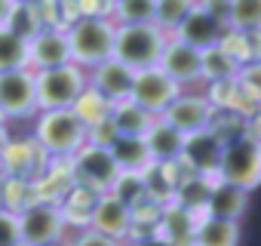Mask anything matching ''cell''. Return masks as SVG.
I'll use <instances>...</instances> for the list:
<instances>
[{
	"label": "cell",
	"instance_id": "6da1fadb",
	"mask_svg": "<svg viewBox=\"0 0 261 246\" xmlns=\"http://www.w3.org/2000/svg\"><path fill=\"white\" fill-rule=\"evenodd\" d=\"M114 31L117 25L105 16H80L74 19L65 34H68V50H71V65L83 68L86 74L98 68L101 62L114 59Z\"/></svg>",
	"mask_w": 261,
	"mask_h": 246
},
{
	"label": "cell",
	"instance_id": "7a4b0ae2",
	"mask_svg": "<svg viewBox=\"0 0 261 246\" xmlns=\"http://www.w3.org/2000/svg\"><path fill=\"white\" fill-rule=\"evenodd\" d=\"M34 142L49 160H71L86 145V127L71 108L62 111H37Z\"/></svg>",
	"mask_w": 261,
	"mask_h": 246
},
{
	"label": "cell",
	"instance_id": "3957f363",
	"mask_svg": "<svg viewBox=\"0 0 261 246\" xmlns=\"http://www.w3.org/2000/svg\"><path fill=\"white\" fill-rule=\"evenodd\" d=\"M166 40H169V34L163 28H157L154 22H148V25H117V31H114V59L123 62L126 68H133V71L157 68Z\"/></svg>",
	"mask_w": 261,
	"mask_h": 246
},
{
	"label": "cell",
	"instance_id": "277c9868",
	"mask_svg": "<svg viewBox=\"0 0 261 246\" xmlns=\"http://www.w3.org/2000/svg\"><path fill=\"white\" fill-rule=\"evenodd\" d=\"M218 179L227 185H237L243 191H255L261 179V145L252 130H243L240 136H230L221 151L218 163Z\"/></svg>",
	"mask_w": 261,
	"mask_h": 246
},
{
	"label": "cell",
	"instance_id": "5b68a950",
	"mask_svg": "<svg viewBox=\"0 0 261 246\" xmlns=\"http://www.w3.org/2000/svg\"><path fill=\"white\" fill-rule=\"evenodd\" d=\"M89 77L77 65H62L49 71H34V89H37V111H62L77 102V95L86 89Z\"/></svg>",
	"mask_w": 261,
	"mask_h": 246
},
{
	"label": "cell",
	"instance_id": "8992f818",
	"mask_svg": "<svg viewBox=\"0 0 261 246\" xmlns=\"http://www.w3.org/2000/svg\"><path fill=\"white\" fill-rule=\"evenodd\" d=\"M68 169H71L74 185L92 191L95 197L111 194L114 185H117V179H120V169H117V163L111 160L108 148H95V145H89V142L68 160Z\"/></svg>",
	"mask_w": 261,
	"mask_h": 246
},
{
	"label": "cell",
	"instance_id": "52a82bcc",
	"mask_svg": "<svg viewBox=\"0 0 261 246\" xmlns=\"http://www.w3.org/2000/svg\"><path fill=\"white\" fill-rule=\"evenodd\" d=\"M19 246H62L65 243V215L56 203H31L19 215Z\"/></svg>",
	"mask_w": 261,
	"mask_h": 246
},
{
	"label": "cell",
	"instance_id": "ba28073f",
	"mask_svg": "<svg viewBox=\"0 0 261 246\" xmlns=\"http://www.w3.org/2000/svg\"><path fill=\"white\" fill-rule=\"evenodd\" d=\"M181 95V86L163 74L160 68H145V71H136V80H133V92H129V102L139 105L142 111H148L151 117H163V111Z\"/></svg>",
	"mask_w": 261,
	"mask_h": 246
},
{
	"label": "cell",
	"instance_id": "9c48e42d",
	"mask_svg": "<svg viewBox=\"0 0 261 246\" xmlns=\"http://www.w3.org/2000/svg\"><path fill=\"white\" fill-rule=\"evenodd\" d=\"M37 114L34 71H7L0 74V120H25Z\"/></svg>",
	"mask_w": 261,
	"mask_h": 246
},
{
	"label": "cell",
	"instance_id": "30bf717a",
	"mask_svg": "<svg viewBox=\"0 0 261 246\" xmlns=\"http://www.w3.org/2000/svg\"><path fill=\"white\" fill-rule=\"evenodd\" d=\"M215 108L212 102L206 99V92H191V89H181V95L163 111L160 120H166L169 127H175L185 139L194 136V133H203L209 130L212 123H215Z\"/></svg>",
	"mask_w": 261,
	"mask_h": 246
},
{
	"label": "cell",
	"instance_id": "8fae6325",
	"mask_svg": "<svg viewBox=\"0 0 261 246\" xmlns=\"http://www.w3.org/2000/svg\"><path fill=\"white\" fill-rule=\"evenodd\" d=\"M221 151H224V142L215 130H203V133H194L185 139V148H181V169L191 173V176H203V179H212L218 176V163H221Z\"/></svg>",
	"mask_w": 261,
	"mask_h": 246
},
{
	"label": "cell",
	"instance_id": "7c38bea8",
	"mask_svg": "<svg viewBox=\"0 0 261 246\" xmlns=\"http://www.w3.org/2000/svg\"><path fill=\"white\" fill-rule=\"evenodd\" d=\"M89 231H95L101 237H111L117 243H126L129 234H133V212H129V206L120 203L114 194H101L92 206Z\"/></svg>",
	"mask_w": 261,
	"mask_h": 246
},
{
	"label": "cell",
	"instance_id": "4fadbf2b",
	"mask_svg": "<svg viewBox=\"0 0 261 246\" xmlns=\"http://www.w3.org/2000/svg\"><path fill=\"white\" fill-rule=\"evenodd\" d=\"M62 65H71L65 28H40L28 40V68L31 71H49V68H62Z\"/></svg>",
	"mask_w": 261,
	"mask_h": 246
},
{
	"label": "cell",
	"instance_id": "5bb4252c",
	"mask_svg": "<svg viewBox=\"0 0 261 246\" xmlns=\"http://www.w3.org/2000/svg\"><path fill=\"white\" fill-rule=\"evenodd\" d=\"M221 34H224V22H221V19H215L212 13H206L203 7H194V10L188 13V19H185V22H181L169 37H175V40H181L185 46H191V50L203 53V50L218 46Z\"/></svg>",
	"mask_w": 261,
	"mask_h": 246
},
{
	"label": "cell",
	"instance_id": "9a60e30c",
	"mask_svg": "<svg viewBox=\"0 0 261 246\" xmlns=\"http://www.w3.org/2000/svg\"><path fill=\"white\" fill-rule=\"evenodd\" d=\"M86 77H89V86H92L95 92H101L111 105H117V102H126L129 92H133L136 71L126 68V65L117 62V59H108V62H101L98 68H92Z\"/></svg>",
	"mask_w": 261,
	"mask_h": 246
},
{
	"label": "cell",
	"instance_id": "2e32d148",
	"mask_svg": "<svg viewBox=\"0 0 261 246\" xmlns=\"http://www.w3.org/2000/svg\"><path fill=\"white\" fill-rule=\"evenodd\" d=\"M157 68H160L163 74H169L181 89H188L191 83H200V53L191 50V46H185V43L175 40V37L166 40Z\"/></svg>",
	"mask_w": 261,
	"mask_h": 246
},
{
	"label": "cell",
	"instance_id": "e0dca14e",
	"mask_svg": "<svg viewBox=\"0 0 261 246\" xmlns=\"http://www.w3.org/2000/svg\"><path fill=\"white\" fill-rule=\"evenodd\" d=\"M43 151L37 148L34 139L28 142H19V139H10L0 151V163H4V173L10 179H34L40 169H43Z\"/></svg>",
	"mask_w": 261,
	"mask_h": 246
},
{
	"label": "cell",
	"instance_id": "ac0fdd59",
	"mask_svg": "<svg viewBox=\"0 0 261 246\" xmlns=\"http://www.w3.org/2000/svg\"><path fill=\"white\" fill-rule=\"evenodd\" d=\"M249 209V191L221 182L218 176L209 185V200H206V215L224 218V222H240Z\"/></svg>",
	"mask_w": 261,
	"mask_h": 246
},
{
	"label": "cell",
	"instance_id": "d6986e66",
	"mask_svg": "<svg viewBox=\"0 0 261 246\" xmlns=\"http://www.w3.org/2000/svg\"><path fill=\"white\" fill-rule=\"evenodd\" d=\"M145 145H148L154 163H178L181 148H185V136H181L175 127H169L166 120L157 117L154 127L145 133Z\"/></svg>",
	"mask_w": 261,
	"mask_h": 246
},
{
	"label": "cell",
	"instance_id": "ffe728a7",
	"mask_svg": "<svg viewBox=\"0 0 261 246\" xmlns=\"http://www.w3.org/2000/svg\"><path fill=\"white\" fill-rule=\"evenodd\" d=\"M108 154H111V160L117 163L120 173H133V176H142L154 163L145 139H133V136H117L108 145Z\"/></svg>",
	"mask_w": 261,
	"mask_h": 246
},
{
	"label": "cell",
	"instance_id": "44dd1931",
	"mask_svg": "<svg viewBox=\"0 0 261 246\" xmlns=\"http://www.w3.org/2000/svg\"><path fill=\"white\" fill-rule=\"evenodd\" d=\"M191 246H240V222H224L203 215L194 225Z\"/></svg>",
	"mask_w": 261,
	"mask_h": 246
},
{
	"label": "cell",
	"instance_id": "7402d4cb",
	"mask_svg": "<svg viewBox=\"0 0 261 246\" xmlns=\"http://www.w3.org/2000/svg\"><path fill=\"white\" fill-rule=\"evenodd\" d=\"M154 120L157 117H151L148 111H142L139 105H133V102H117V105H111V123H114V130H117V136H133V139H145V133L154 127Z\"/></svg>",
	"mask_w": 261,
	"mask_h": 246
},
{
	"label": "cell",
	"instance_id": "603a6c76",
	"mask_svg": "<svg viewBox=\"0 0 261 246\" xmlns=\"http://www.w3.org/2000/svg\"><path fill=\"white\" fill-rule=\"evenodd\" d=\"M240 77V65L218 46L212 50H203L200 53V80H206L209 86H218V83H230Z\"/></svg>",
	"mask_w": 261,
	"mask_h": 246
},
{
	"label": "cell",
	"instance_id": "cb8c5ba5",
	"mask_svg": "<svg viewBox=\"0 0 261 246\" xmlns=\"http://www.w3.org/2000/svg\"><path fill=\"white\" fill-rule=\"evenodd\" d=\"M95 200H98V197H95L92 191H86V188H80V185H71L68 194H65L62 203H59V209H62V215H65V225H68V228H77V231L89 228V215H92Z\"/></svg>",
	"mask_w": 261,
	"mask_h": 246
},
{
	"label": "cell",
	"instance_id": "d4e9b609",
	"mask_svg": "<svg viewBox=\"0 0 261 246\" xmlns=\"http://www.w3.org/2000/svg\"><path fill=\"white\" fill-rule=\"evenodd\" d=\"M218 50H224L240 68L258 65V34H243V31L224 28V34H221V40H218Z\"/></svg>",
	"mask_w": 261,
	"mask_h": 246
},
{
	"label": "cell",
	"instance_id": "484cf974",
	"mask_svg": "<svg viewBox=\"0 0 261 246\" xmlns=\"http://www.w3.org/2000/svg\"><path fill=\"white\" fill-rule=\"evenodd\" d=\"M71 111L77 114V120L89 130V127H95V123H101V120H108V117H111V102L86 83V89L77 95V102L71 105Z\"/></svg>",
	"mask_w": 261,
	"mask_h": 246
},
{
	"label": "cell",
	"instance_id": "4316f807",
	"mask_svg": "<svg viewBox=\"0 0 261 246\" xmlns=\"http://www.w3.org/2000/svg\"><path fill=\"white\" fill-rule=\"evenodd\" d=\"M224 28L243 31V34H258L261 28V0H230Z\"/></svg>",
	"mask_w": 261,
	"mask_h": 246
},
{
	"label": "cell",
	"instance_id": "83f0119b",
	"mask_svg": "<svg viewBox=\"0 0 261 246\" xmlns=\"http://www.w3.org/2000/svg\"><path fill=\"white\" fill-rule=\"evenodd\" d=\"M111 22L114 25H148V22H154V0H114Z\"/></svg>",
	"mask_w": 261,
	"mask_h": 246
},
{
	"label": "cell",
	"instance_id": "f1b7e54d",
	"mask_svg": "<svg viewBox=\"0 0 261 246\" xmlns=\"http://www.w3.org/2000/svg\"><path fill=\"white\" fill-rule=\"evenodd\" d=\"M22 68H28V40L0 28V74L22 71Z\"/></svg>",
	"mask_w": 261,
	"mask_h": 246
},
{
	"label": "cell",
	"instance_id": "f546056e",
	"mask_svg": "<svg viewBox=\"0 0 261 246\" xmlns=\"http://www.w3.org/2000/svg\"><path fill=\"white\" fill-rule=\"evenodd\" d=\"M194 7H197V0H154V25L172 34Z\"/></svg>",
	"mask_w": 261,
	"mask_h": 246
},
{
	"label": "cell",
	"instance_id": "4dcf8cb0",
	"mask_svg": "<svg viewBox=\"0 0 261 246\" xmlns=\"http://www.w3.org/2000/svg\"><path fill=\"white\" fill-rule=\"evenodd\" d=\"M4 28H7V31H13V34H19L22 40H31L43 25H40V19H37V10H34V7H22V4H16Z\"/></svg>",
	"mask_w": 261,
	"mask_h": 246
},
{
	"label": "cell",
	"instance_id": "1f68e13d",
	"mask_svg": "<svg viewBox=\"0 0 261 246\" xmlns=\"http://www.w3.org/2000/svg\"><path fill=\"white\" fill-rule=\"evenodd\" d=\"M120 203H126L129 206V212H133L142 200H148L145 197V185H142V176H133V173H120V179H117V185H114V191H111Z\"/></svg>",
	"mask_w": 261,
	"mask_h": 246
},
{
	"label": "cell",
	"instance_id": "d6a6232c",
	"mask_svg": "<svg viewBox=\"0 0 261 246\" xmlns=\"http://www.w3.org/2000/svg\"><path fill=\"white\" fill-rule=\"evenodd\" d=\"M0 246H19V222L7 209H0Z\"/></svg>",
	"mask_w": 261,
	"mask_h": 246
},
{
	"label": "cell",
	"instance_id": "836d02e7",
	"mask_svg": "<svg viewBox=\"0 0 261 246\" xmlns=\"http://www.w3.org/2000/svg\"><path fill=\"white\" fill-rule=\"evenodd\" d=\"M65 246H123V243H117V240H111V237H101V234H95V231H89V228H83V231H77Z\"/></svg>",
	"mask_w": 261,
	"mask_h": 246
},
{
	"label": "cell",
	"instance_id": "e575fe53",
	"mask_svg": "<svg viewBox=\"0 0 261 246\" xmlns=\"http://www.w3.org/2000/svg\"><path fill=\"white\" fill-rule=\"evenodd\" d=\"M71 4H77L74 7L77 19L80 16H105V19H111V0H71Z\"/></svg>",
	"mask_w": 261,
	"mask_h": 246
},
{
	"label": "cell",
	"instance_id": "d590c367",
	"mask_svg": "<svg viewBox=\"0 0 261 246\" xmlns=\"http://www.w3.org/2000/svg\"><path fill=\"white\" fill-rule=\"evenodd\" d=\"M123 246H166L157 234H142V237H129Z\"/></svg>",
	"mask_w": 261,
	"mask_h": 246
},
{
	"label": "cell",
	"instance_id": "8d00e7d4",
	"mask_svg": "<svg viewBox=\"0 0 261 246\" xmlns=\"http://www.w3.org/2000/svg\"><path fill=\"white\" fill-rule=\"evenodd\" d=\"M13 7H16V0H0V28L7 25V19H10Z\"/></svg>",
	"mask_w": 261,
	"mask_h": 246
},
{
	"label": "cell",
	"instance_id": "74e56055",
	"mask_svg": "<svg viewBox=\"0 0 261 246\" xmlns=\"http://www.w3.org/2000/svg\"><path fill=\"white\" fill-rule=\"evenodd\" d=\"M16 4H22V7H37L40 0H16Z\"/></svg>",
	"mask_w": 261,
	"mask_h": 246
},
{
	"label": "cell",
	"instance_id": "f35d334b",
	"mask_svg": "<svg viewBox=\"0 0 261 246\" xmlns=\"http://www.w3.org/2000/svg\"><path fill=\"white\" fill-rule=\"evenodd\" d=\"M111 4H114V0H111Z\"/></svg>",
	"mask_w": 261,
	"mask_h": 246
}]
</instances>
